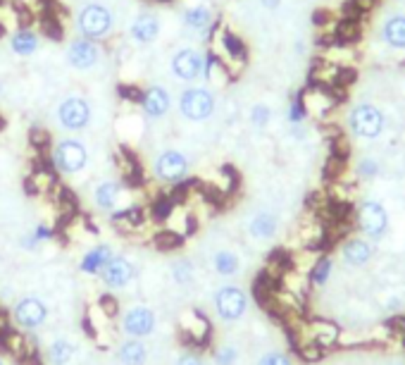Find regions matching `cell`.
Instances as JSON below:
<instances>
[{
	"label": "cell",
	"mask_w": 405,
	"mask_h": 365,
	"mask_svg": "<svg viewBox=\"0 0 405 365\" xmlns=\"http://www.w3.org/2000/svg\"><path fill=\"white\" fill-rule=\"evenodd\" d=\"M360 175H363V177H375L377 175V163H372V160H365V163H360Z\"/></svg>",
	"instance_id": "cell-36"
},
{
	"label": "cell",
	"mask_w": 405,
	"mask_h": 365,
	"mask_svg": "<svg viewBox=\"0 0 405 365\" xmlns=\"http://www.w3.org/2000/svg\"><path fill=\"white\" fill-rule=\"evenodd\" d=\"M179 112L188 122H205L215 112V96L208 89H186L179 96Z\"/></svg>",
	"instance_id": "cell-3"
},
{
	"label": "cell",
	"mask_w": 405,
	"mask_h": 365,
	"mask_svg": "<svg viewBox=\"0 0 405 365\" xmlns=\"http://www.w3.org/2000/svg\"><path fill=\"white\" fill-rule=\"evenodd\" d=\"M384 41L391 48H405V17L396 15V17H388L384 24Z\"/></svg>",
	"instance_id": "cell-26"
},
{
	"label": "cell",
	"mask_w": 405,
	"mask_h": 365,
	"mask_svg": "<svg viewBox=\"0 0 405 365\" xmlns=\"http://www.w3.org/2000/svg\"><path fill=\"white\" fill-rule=\"evenodd\" d=\"M248 232L255 239H272L277 234V217L272 213H258L248 224Z\"/></svg>",
	"instance_id": "cell-24"
},
{
	"label": "cell",
	"mask_w": 405,
	"mask_h": 365,
	"mask_svg": "<svg viewBox=\"0 0 405 365\" xmlns=\"http://www.w3.org/2000/svg\"><path fill=\"white\" fill-rule=\"evenodd\" d=\"M134 277H136V265L127 256H115L100 270V282L105 284V289H112V292L129 287L134 282Z\"/></svg>",
	"instance_id": "cell-10"
},
{
	"label": "cell",
	"mask_w": 405,
	"mask_h": 365,
	"mask_svg": "<svg viewBox=\"0 0 405 365\" xmlns=\"http://www.w3.org/2000/svg\"><path fill=\"white\" fill-rule=\"evenodd\" d=\"M251 120L255 127H267L269 120H272V110H269L267 105H255L251 110Z\"/></svg>",
	"instance_id": "cell-31"
},
{
	"label": "cell",
	"mask_w": 405,
	"mask_h": 365,
	"mask_svg": "<svg viewBox=\"0 0 405 365\" xmlns=\"http://www.w3.org/2000/svg\"><path fill=\"white\" fill-rule=\"evenodd\" d=\"M343 260L348 262V265H365L367 260L372 258V246H370V241H365V239H348L343 244Z\"/></svg>",
	"instance_id": "cell-22"
},
{
	"label": "cell",
	"mask_w": 405,
	"mask_h": 365,
	"mask_svg": "<svg viewBox=\"0 0 405 365\" xmlns=\"http://www.w3.org/2000/svg\"><path fill=\"white\" fill-rule=\"evenodd\" d=\"M77 351H79L77 344L67 339V337H60V339L51 341V346H48V361L53 365H72Z\"/></svg>",
	"instance_id": "cell-21"
},
{
	"label": "cell",
	"mask_w": 405,
	"mask_h": 365,
	"mask_svg": "<svg viewBox=\"0 0 405 365\" xmlns=\"http://www.w3.org/2000/svg\"><path fill=\"white\" fill-rule=\"evenodd\" d=\"M358 224L370 239H381L388 229L386 208L377 201H365L358 211Z\"/></svg>",
	"instance_id": "cell-11"
},
{
	"label": "cell",
	"mask_w": 405,
	"mask_h": 365,
	"mask_svg": "<svg viewBox=\"0 0 405 365\" xmlns=\"http://www.w3.org/2000/svg\"><path fill=\"white\" fill-rule=\"evenodd\" d=\"M117 358H120L122 365H145L148 363V346L141 339H132L129 337L120 346V351H117Z\"/></svg>",
	"instance_id": "cell-20"
},
{
	"label": "cell",
	"mask_w": 405,
	"mask_h": 365,
	"mask_svg": "<svg viewBox=\"0 0 405 365\" xmlns=\"http://www.w3.org/2000/svg\"><path fill=\"white\" fill-rule=\"evenodd\" d=\"M393 365H401V363H393Z\"/></svg>",
	"instance_id": "cell-37"
},
{
	"label": "cell",
	"mask_w": 405,
	"mask_h": 365,
	"mask_svg": "<svg viewBox=\"0 0 405 365\" xmlns=\"http://www.w3.org/2000/svg\"><path fill=\"white\" fill-rule=\"evenodd\" d=\"M329 277H332V260H329L327 256H322L320 260H315V265H312L310 279L317 287H324V284L329 282Z\"/></svg>",
	"instance_id": "cell-29"
},
{
	"label": "cell",
	"mask_w": 405,
	"mask_h": 365,
	"mask_svg": "<svg viewBox=\"0 0 405 365\" xmlns=\"http://www.w3.org/2000/svg\"><path fill=\"white\" fill-rule=\"evenodd\" d=\"M158 327V315L148 305H134L124 313L122 318V332L132 339H143L150 337Z\"/></svg>",
	"instance_id": "cell-9"
},
{
	"label": "cell",
	"mask_w": 405,
	"mask_h": 365,
	"mask_svg": "<svg viewBox=\"0 0 405 365\" xmlns=\"http://www.w3.org/2000/svg\"><path fill=\"white\" fill-rule=\"evenodd\" d=\"M57 122L67 132H81L91 122V105L81 96H69L57 105Z\"/></svg>",
	"instance_id": "cell-7"
},
{
	"label": "cell",
	"mask_w": 405,
	"mask_h": 365,
	"mask_svg": "<svg viewBox=\"0 0 405 365\" xmlns=\"http://www.w3.org/2000/svg\"><path fill=\"white\" fill-rule=\"evenodd\" d=\"M203 64L205 57L193 48H181L172 55V72L181 82H196L198 77H203Z\"/></svg>",
	"instance_id": "cell-12"
},
{
	"label": "cell",
	"mask_w": 405,
	"mask_h": 365,
	"mask_svg": "<svg viewBox=\"0 0 405 365\" xmlns=\"http://www.w3.org/2000/svg\"><path fill=\"white\" fill-rule=\"evenodd\" d=\"M0 91H3V86H0Z\"/></svg>",
	"instance_id": "cell-39"
},
{
	"label": "cell",
	"mask_w": 405,
	"mask_h": 365,
	"mask_svg": "<svg viewBox=\"0 0 405 365\" xmlns=\"http://www.w3.org/2000/svg\"><path fill=\"white\" fill-rule=\"evenodd\" d=\"M188 175V158L177 148L162 150L155 160V177L165 184H179Z\"/></svg>",
	"instance_id": "cell-8"
},
{
	"label": "cell",
	"mask_w": 405,
	"mask_h": 365,
	"mask_svg": "<svg viewBox=\"0 0 405 365\" xmlns=\"http://www.w3.org/2000/svg\"><path fill=\"white\" fill-rule=\"evenodd\" d=\"M215 310H217L219 320H224V322L241 320L248 310L246 292L234 287V284H226V287L217 289V294H215Z\"/></svg>",
	"instance_id": "cell-4"
},
{
	"label": "cell",
	"mask_w": 405,
	"mask_h": 365,
	"mask_svg": "<svg viewBox=\"0 0 405 365\" xmlns=\"http://www.w3.org/2000/svg\"><path fill=\"white\" fill-rule=\"evenodd\" d=\"M255 365H294V363H291V358L286 356V353L272 351V353H264V356L258 358Z\"/></svg>",
	"instance_id": "cell-32"
},
{
	"label": "cell",
	"mask_w": 405,
	"mask_h": 365,
	"mask_svg": "<svg viewBox=\"0 0 405 365\" xmlns=\"http://www.w3.org/2000/svg\"><path fill=\"white\" fill-rule=\"evenodd\" d=\"M53 229L51 227H46V224H39V227L34 229V232H31V236H34L36 239V244H41V241H48V239H53Z\"/></svg>",
	"instance_id": "cell-34"
},
{
	"label": "cell",
	"mask_w": 405,
	"mask_h": 365,
	"mask_svg": "<svg viewBox=\"0 0 405 365\" xmlns=\"http://www.w3.org/2000/svg\"><path fill=\"white\" fill-rule=\"evenodd\" d=\"M89 165V148L79 139H62L53 146V168L62 175H77Z\"/></svg>",
	"instance_id": "cell-1"
},
{
	"label": "cell",
	"mask_w": 405,
	"mask_h": 365,
	"mask_svg": "<svg viewBox=\"0 0 405 365\" xmlns=\"http://www.w3.org/2000/svg\"><path fill=\"white\" fill-rule=\"evenodd\" d=\"M170 275L174 279V284H179V287H191L193 282H196V267H193L191 260H174L170 267Z\"/></svg>",
	"instance_id": "cell-28"
},
{
	"label": "cell",
	"mask_w": 405,
	"mask_h": 365,
	"mask_svg": "<svg viewBox=\"0 0 405 365\" xmlns=\"http://www.w3.org/2000/svg\"><path fill=\"white\" fill-rule=\"evenodd\" d=\"M345 72L341 64H334V62H327V60H320L312 67V84L315 86H322V89H329V86H339L343 82Z\"/></svg>",
	"instance_id": "cell-18"
},
{
	"label": "cell",
	"mask_w": 405,
	"mask_h": 365,
	"mask_svg": "<svg viewBox=\"0 0 405 365\" xmlns=\"http://www.w3.org/2000/svg\"><path fill=\"white\" fill-rule=\"evenodd\" d=\"M98 60H100V48H98V43H96V41L84 39V36H81V39L69 43L67 62L72 64L74 69H81V72H86V69L96 67Z\"/></svg>",
	"instance_id": "cell-13"
},
{
	"label": "cell",
	"mask_w": 405,
	"mask_h": 365,
	"mask_svg": "<svg viewBox=\"0 0 405 365\" xmlns=\"http://www.w3.org/2000/svg\"><path fill=\"white\" fill-rule=\"evenodd\" d=\"M174 365H205L201 361V356H196V353H183V356L177 358Z\"/></svg>",
	"instance_id": "cell-35"
},
{
	"label": "cell",
	"mask_w": 405,
	"mask_h": 365,
	"mask_svg": "<svg viewBox=\"0 0 405 365\" xmlns=\"http://www.w3.org/2000/svg\"><path fill=\"white\" fill-rule=\"evenodd\" d=\"M300 103H303L307 115H315V117H327V112L336 105V98H334V91L322 89V86H307L300 96Z\"/></svg>",
	"instance_id": "cell-14"
},
{
	"label": "cell",
	"mask_w": 405,
	"mask_h": 365,
	"mask_svg": "<svg viewBox=\"0 0 405 365\" xmlns=\"http://www.w3.org/2000/svg\"><path fill=\"white\" fill-rule=\"evenodd\" d=\"M77 26L84 39L100 41L112 31V12L100 3H89L86 8H81Z\"/></svg>",
	"instance_id": "cell-2"
},
{
	"label": "cell",
	"mask_w": 405,
	"mask_h": 365,
	"mask_svg": "<svg viewBox=\"0 0 405 365\" xmlns=\"http://www.w3.org/2000/svg\"><path fill=\"white\" fill-rule=\"evenodd\" d=\"M348 125L353 129L355 136L360 139H377L384 132V115H381L379 107L363 103L358 105L348 117Z\"/></svg>",
	"instance_id": "cell-6"
},
{
	"label": "cell",
	"mask_w": 405,
	"mask_h": 365,
	"mask_svg": "<svg viewBox=\"0 0 405 365\" xmlns=\"http://www.w3.org/2000/svg\"><path fill=\"white\" fill-rule=\"evenodd\" d=\"M213 267H215V272H217V275L234 277L236 272L241 270V260H239V256H236L234 251L222 249V251H217V253L213 256Z\"/></svg>",
	"instance_id": "cell-25"
},
{
	"label": "cell",
	"mask_w": 405,
	"mask_h": 365,
	"mask_svg": "<svg viewBox=\"0 0 405 365\" xmlns=\"http://www.w3.org/2000/svg\"><path fill=\"white\" fill-rule=\"evenodd\" d=\"M115 258V251H112L110 244H98L93 246L91 251H86V256L81 258L79 262V270L84 275H100V270L107 265V262Z\"/></svg>",
	"instance_id": "cell-16"
},
{
	"label": "cell",
	"mask_w": 405,
	"mask_h": 365,
	"mask_svg": "<svg viewBox=\"0 0 405 365\" xmlns=\"http://www.w3.org/2000/svg\"><path fill=\"white\" fill-rule=\"evenodd\" d=\"M0 365H5V363H3V361H0Z\"/></svg>",
	"instance_id": "cell-38"
},
{
	"label": "cell",
	"mask_w": 405,
	"mask_h": 365,
	"mask_svg": "<svg viewBox=\"0 0 405 365\" xmlns=\"http://www.w3.org/2000/svg\"><path fill=\"white\" fill-rule=\"evenodd\" d=\"M307 115L305 112V107H303V103H300V98L298 100H294V103H291V107H289V120L294 122H303V117Z\"/></svg>",
	"instance_id": "cell-33"
},
{
	"label": "cell",
	"mask_w": 405,
	"mask_h": 365,
	"mask_svg": "<svg viewBox=\"0 0 405 365\" xmlns=\"http://www.w3.org/2000/svg\"><path fill=\"white\" fill-rule=\"evenodd\" d=\"M129 34H132V39L136 41L138 46H148V43H153L155 39H158L160 21H158V17H153V15H141V17H136L132 21Z\"/></svg>",
	"instance_id": "cell-17"
},
{
	"label": "cell",
	"mask_w": 405,
	"mask_h": 365,
	"mask_svg": "<svg viewBox=\"0 0 405 365\" xmlns=\"http://www.w3.org/2000/svg\"><path fill=\"white\" fill-rule=\"evenodd\" d=\"M122 198V184L120 181H102L93 189V203L100 211H115Z\"/></svg>",
	"instance_id": "cell-19"
},
{
	"label": "cell",
	"mask_w": 405,
	"mask_h": 365,
	"mask_svg": "<svg viewBox=\"0 0 405 365\" xmlns=\"http://www.w3.org/2000/svg\"><path fill=\"white\" fill-rule=\"evenodd\" d=\"M10 48H12V53L19 57L34 55V53L39 51V36L31 29H17L12 34V39H10Z\"/></svg>",
	"instance_id": "cell-23"
},
{
	"label": "cell",
	"mask_w": 405,
	"mask_h": 365,
	"mask_svg": "<svg viewBox=\"0 0 405 365\" xmlns=\"http://www.w3.org/2000/svg\"><path fill=\"white\" fill-rule=\"evenodd\" d=\"M236 361H239V351L231 344H224L215 351V365H236Z\"/></svg>",
	"instance_id": "cell-30"
},
{
	"label": "cell",
	"mask_w": 405,
	"mask_h": 365,
	"mask_svg": "<svg viewBox=\"0 0 405 365\" xmlns=\"http://www.w3.org/2000/svg\"><path fill=\"white\" fill-rule=\"evenodd\" d=\"M210 21H213V12H210V8H205V5H196V8H188L186 12H183V24H186L188 29L203 31L210 26Z\"/></svg>",
	"instance_id": "cell-27"
},
{
	"label": "cell",
	"mask_w": 405,
	"mask_h": 365,
	"mask_svg": "<svg viewBox=\"0 0 405 365\" xmlns=\"http://www.w3.org/2000/svg\"><path fill=\"white\" fill-rule=\"evenodd\" d=\"M48 315H51V308H48V303L39 296H24L19 299L17 303H15V310H12V318L15 322L21 327V330H39V327L46 325Z\"/></svg>",
	"instance_id": "cell-5"
},
{
	"label": "cell",
	"mask_w": 405,
	"mask_h": 365,
	"mask_svg": "<svg viewBox=\"0 0 405 365\" xmlns=\"http://www.w3.org/2000/svg\"><path fill=\"white\" fill-rule=\"evenodd\" d=\"M138 105L143 107V112L148 117H153V120H160V117H165L167 112H170L172 98H170V94L162 89V86H148V89H143Z\"/></svg>",
	"instance_id": "cell-15"
}]
</instances>
